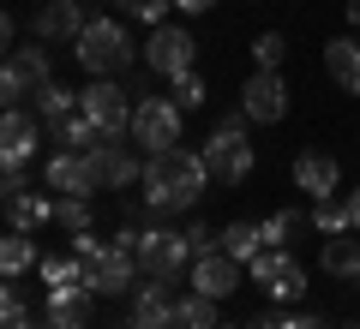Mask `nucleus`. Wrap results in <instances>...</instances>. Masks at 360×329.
<instances>
[{
  "mask_svg": "<svg viewBox=\"0 0 360 329\" xmlns=\"http://www.w3.org/2000/svg\"><path fill=\"white\" fill-rule=\"evenodd\" d=\"M42 138H49L42 114H30V108H6V120H0V162H6V174H25V162L37 156Z\"/></svg>",
  "mask_w": 360,
  "mask_h": 329,
  "instance_id": "10",
  "label": "nucleus"
},
{
  "mask_svg": "<svg viewBox=\"0 0 360 329\" xmlns=\"http://www.w3.org/2000/svg\"><path fill=\"white\" fill-rule=\"evenodd\" d=\"M217 329H234V323H217Z\"/></svg>",
  "mask_w": 360,
  "mask_h": 329,
  "instance_id": "42",
  "label": "nucleus"
},
{
  "mask_svg": "<svg viewBox=\"0 0 360 329\" xmlns=\"http://www.w3.org/2000/svg\"><path fill=\"white\" fill-rule=\"evenodd\" d=\"M0 329H37V317H30L18 281H6V288H0Z\"/></svg>",
  "mask_w": 360,
  "mask_h": 329,
  "instance_id": "30",
  "label": "nucleus"
},
{
  "mask_svg": "<svg viewBox=\"0 0 360 329\" xmlns=\"http://www.w3.org/2000/svg\"><path fill=\"white\" fill-rule=\"evenodd\" d=\"M186 246H193V257H198V252H210V246H217V234H210L205 222H186Z\"/></svg>",
  "mask_w": 360,
  "mask_h": 329,
  "instance_id": "37",
  "label": "nucleus"
},
{
  "mask_svg": "<svg viewBox=\"0 0 360 329\" xmlns=\"http://www.w3.org/2000/svg\"><path fill=\"white\" fill-rule=\"evenodd\" d=\"M90 329H96V323H90Z\"/></svg>",
  "mask_w": 360,
  "mask_h": 329,
  "instance_id": "44",
  "label": "nucleus"
},
{
  "mask_svg": "<svg viewBox=\"0 0 360 329\" xmlns=\"http://www.w3.org/2000/svg\"><path fill=\"white\" fill-rule=\"evenodd\" d=\"M193 30H180V25H150V42H144V66L162 78H180V72H193Z\"/></svg>",
  "mask_w": 360,
  "mask_h": 329,
  "instance_id": "11",
  "label": "nucleus"
},
{
  "mask_svg": "<svg viewBox=\"0 0 360 329\" xmlns=\"http://www.w3.org/2000/svg\"><path fill=\"white\" fill-rule=\"evenodd\" d=\"M348 25H354V30H360V0H348Z\"/></svg>",
  "mask_w": 360,
  "mask_h": 329,
  "instance_id": "41",
  "label": "nucleus"
},
{
  "mask_svg": "<svg viewBox=\"0 0 360 329\" xmlns=\"http://www.w3.org/2000/svg\"><path fill=\"white\" fill-rule=\"evenodd\" d=\"M132 150H139V144H127V138H96V144H90V168H96V186L127 192L132 180H144V162H139Z\"/></svg>",
  "mask_w": 360,
  "mask_h": 329,
  "instance_id": "14",
  "label": "nucleus"
},
{
  "mask_svg": "<svg viewBox=\"0 0 360 329\" xmlns=\"http://www.w3.org/2000/svg\"><path fill=\"white\" fill-rule=\"evenodd\" d=\"M205 96H210V90H205V78H198V72H180V78H174V102L186 108V114L205 108Z\"/></svg>",
  "mask_w": 360,
  "mask_h": 329,
  "instance_id": "36",
  "label": "nucleus"
},
{
  "mask_svg": "<svg viewBox=\"0 0 360 329\" xmlns=\"http://www.w3.org/2000/svg\"><path fill=\"white\" fill-rule=\"evenodd\" d=\"M132 96H139V90H120L115 78H90V84L78 90V108L96 120L103 138H132V108H139Z\"/></svg>",
  "mask_w": 360,
  "mask_h": 329,
  "instance_id": "5",
  "label": "nucleus"
},
{
  "mask_svg": "<svg viewBox=\"0 0 360 329\" xmlns=\"http://www.w3.org/2000/svg\"><path fill=\"white\" fill-rule=\"evenodd\" d=\"M84 276H90V288L103 293V300H127V293L139 288V276H144V269H139V257H132L127 246H115V240H108L103 252H96V257L84 264Z\"/></svg>",
  "mask_w": 360,
  "mask_h": 329,
  "instance_id": "9",
  "label": "nucleus"
},
{
  "mask_svg": "<svg viewBox=\"0 0 360 329\" xmlns=\"http://www.w3.org/2000/svg\"><path fill=\"white\" fill-rule=\"evenodd\" d=\"M49 138L60 144V150H90V144L103 138V132H96V120H90L84 108H72V114H60V120H49Z\"/></svg>",
  "mask_w": 360,
  "mask_h": 329,
  "instance_id": "24",
  "label": "nucleus"
},
{
  "mask_svg": "<svg viewBox=\"0 0 360 329\" xmlns=\"http://www.w3.org/2000/svg\"><path fill=\"white\" fill-rule=\"evenodd\" d=\"M240 257H229L222 246H210V252L193 257V269H186V281H193V293H205V300H234L240 293Z\"/></svg>",
  "mask_w": 360,
  "mask_h": 329,
  "instance_id": "12",
  "label": "nucleus"
},
{
  "mask_svg": "<svg viewBox=\"0 0 360 329\" xmlns=\"http://www.w3.org/2000/svg\"><path fill=\"white\" fill-rule=\"evenodd\" d=\"M37 276H42V288H72V281H84V257L78 252H66V257H42L37 264Z\"/></svg>",
  "mask_w": 360,
  "mask_h": 329,
  "instance_id": "28",
  "label": "nucleus"
},
{
  "mask_svg": "<svg viewBox=\"0 0 360 329\" xmlns=\"http://www.w3.org/2000/svg\"><path fill=\"white\" fill-rule=\"evenodd\" d=\"M217 305H222V300H205V293H180V305H174V329H217V323H222Z\"/></svg>",
  "mask_w": 360,
  "mask_h": 329,
  "instance_id": "26",
  "label": "nucleus"
},
{
  "mask_svg": "<svg viewBox=\"0 0 360 329\" xmlns=\"http://www.w3.org/2000/svg\"><path fill=\"white\" fill-rule=\"evenodd\" d=\"M0 203H6V228H18V234H37V228L54 222V198H42L37 186H25V174H6Z\"/></svg>",
  "mask_w": 360,
  "mask_h": 329,
  "instance_id": "17",
  "label": "nucleus"
},
{
  "mask_svg": "<svg viewBox=\"0 0 360 329\" xmlns=\"http://www.w3.org/2000/svg\"><path fill=\"white\" fill-rule=\"evenodd\" d=\"M96 300H103V293L90 288V276H84V281H72V288H54V293H49V305H42V323H37V329H90V311H96Z\"/></svg>",
  "mask_w": 360,
  "mask_h": 329,
  "instance_id": "16",
  "label": "nucleus"
},
{
  "mask_svg": "<svg viewBox=\"0 0 360 329\" xmlns=\"http://www.w3.org/2000/svg\"><path fill=\"white\" fill-rule=\"evenodd\" d=\"M324 72L348 96H360V42H324Z\"/></svg>",
  "mask_w": 360,
  "mask_h": 329,
  "instance_id": "21",
  "label": "nucleus"
},
{
  "mask_svg": "<svg viewBox=\"0 0 360 329\" xmlns=\"http://www.w3.org/2000/svg\"><path fill=\"white\" fill-rule=\"evenodd\" d=\"M115 246H127V252L139 257V269L156 276V281H180L186 269H193L186 228H168V222H127V228L115 234Z\"/></svg>",
  "mask_w": 360,
  "mask_h": 329,
  "instance_id": "2",
  "label": "nucleus"
},
{
  "mask_svg": "<svg viewBox=\"0 0 360 329\" xmlns=\"http://www.w3.org/2000/svg\"><path fill=\"white\" fill-rule=\"evenodd\" d=\"M324 276L336 281H360V234H336V240H324Z\"/></svg>",
  "mask_w": 360,
  "mask_h": 329,
  "instance_id": "22",
  "label": "nucleus"
},
{
  "mask_svg": "<svg viewBox=\"0 0 360 329\" xmlns=\"http://www.w3.org/2000/svg\"><path fill=\"white\" fill-rule=\"evenodd\" d=\"M127 329H139V323H127Z\"/></svg>",
  "mask_w": 360,
  "mask_h": 329,
  "instance_id": "43",
  "label": "nucleus"
},
{
  "mask_svg": "<svg viewBox=\"0 0 360 329\" xmlns=\"http://www.w3.org/2000/svg\"><path fill=\"white\" fill-rule=\"evenodd\" d=\"M180 120H186V108H180L174 96H150V90H139V108H132V144H139L144 156L174 150V144H180Z\"/></svg>",
  "mask_w": 360,
  "mask_h": 329,
  "instance_id": "4",
  "label": "nucleus"
},
{
  "mask_svg": "<svg viewBox=\"0 0 360 329\" xmlns=\"http://www.w3.org/2000/svg\"><path fill=\"white\" fill-rule=\"evenodd\" d=\"M78 108V90H66L60 78H49V84L37 90V114H42V126H49V120H60V114H72Z\"/></svg>",
  "mask_w": 360,
  "mask_h": 329,
  "instance_id": "29",
  "label": "nucleus"
},
{
  "mask_svg": "<svg viewBox=\"0 0 360 329\" xmlns=\"http://www.w3.org/2000/svg\"><path fill=\"white\" fill-rule=\"evenodd\" d=\"M42 257H37V234H18V228H6V240H0V276L6 281H18L25 269H37Z\"/></svg>",
  "mask_w": 360,
  "mask_h": 329,
  "instance_id": "23",
  "label": "nucleus"
},
{
  "mask_svg": "<svg viewBox=\"0 0 360 329\" xmlns=\"http://www.w3.org/2000/svg\"><path fill=\"white\" fill-rule=\"evenodd\" d=\"M174 305H180L174 281L144 276L139 288L127 293V323H139V329H174Z\"/></svg>",
  "mask_w": 360,
  "mask_h": 329,
  "instance_id": "13",
  "label": "nucleus"
},
{
  "mask_svg": "<svg viewBox=\"0 0 360 329\" xmlns=\"http://www.w3.org/2000/svg\"><path fill=\"white\" fill-rule=\"evenodd\" d=\"M115 13H127V18H139V25H168V6L174 0H108Z\"/></svg>",
  "mask_w": 360,
  "mask_h": 329,
  "instance_id": "32",
  "label": "nucleus"
},
{
  "mask_svg": "<svg viewBox=\"0 0 360 329\" xmlns=\"http://www.w3.org/2000/svg\"><path fill=\"white\" fill-rule=\"evenodd\" d=\"M54 222L66 234H90V198H54Z\"/></svg>",
  "mask_w": 360,
  "mask_h": 329,
  "instance_id": "31",
  "label": "nucleus"
},
{
  "mask_svg": "<svg viewBox=\"0 0 360 329\" xmlns=\"http://www.w3.org/2000/svg\"><path fill=\"white\" fill-rule=\"evenodd\" d=\"M295 186L307 192V198H336V192H342V162H336L330 150H300L295 156Z\"/></svg>",
  "mask_w": 360,
  "mask_h": 329,
  "instance_id": "19",
  "label": "nucleus"
},
{
  "mask_svg": "<svg viewBox=\"0 0 360 329\" xmlns=\"http://www.w3.org/2000/svg\"><path fill=\"white\" fill-rule=\"evenodd\" d=\"M252 60H258V72H283V60H288V42L276 36V30H264V36L252 42Z\"/></svg>",
  "mask_w": 360,
  "mask_h": 329,
  "instance_id": "34",
  "label": "nucleus"
},
{
  "mask_svg": "<svg viewBox=\"0 0 360 329\" xmlns=\"http://www.w3.org/2000/svg\"><path fill=\"white\" fill-rule=\"evenodd\" d=\"M42 186L54 198H90L96 192V168H90V150H54L42 162Z\"/></svg>",
  "mask_w": 360,
  "mask_h": 329,
  "instance_id": "15",
  "label": "nucleus"
},
{
  "mask_svg": "<svg viewBox=\"0 0 360 329\" xmlns=\"http://www.w3.org/2000/svg\"><path fill=\"white\" fill-rule=\"evenodd\" d=\"M312 228H319V240H336V234H348L354 222H348V198H312Z\"/></svg>",
  "mask_w": 360,
  "mask_h": 329,
  "instance_id": "25",
  "label": "nucleus"
},
{
  "mask_svg": "<svg viewBox=\"0 0 360 329\" xmlns=\"http://www.w3.org/2000/svg\"><path fill=\"white\" fill-rule=\"evenodd\" d=\"M246 269H252V281L270 293V300H283V305H295L300 293H307V264H300L288 246H264Z\"/></svg>",
  "mask_w": 360,
  "mask_h": 329,
  "instance_id": "6",
  "label": "nucleus"
},
{
  "mask_svg": "<svg viewBox=\"0 0 360 329\" xmlns=\"http://www.w3.org/2000/svg\"><path fill=\"white\" fill-rule=\"evenodd\" d=\"M54 78V60L49 48H13V60H6V72H0V102L6 108H25V102H37V90Z\"/></svg>",
  "mask_w": 360,
  "mask_h": 329,
  "instance_id": "7",
  "label": "nucleus"
},
{
  "mask_svg": "<svg viewBox=\"0 0 360 329\" xmlns=\"http://www.w3.org/2000/svg\"><path fill=\"white\" fill-rule=\"evenodd\" d=\"M72 60L84 66L90 78H115L132 66V36L120 30V18H90L84 36L72 42Z\"/></svg>",
  "mask_w": 360,
  "mask_h": 329,
  "instance_id": "3",
  "label": "nucleus"
},
{
  "mask_svg": "<svg viewBox=\"0 0 360 329\" xmlns=\"http://www.w3.org/2000/svg\"><path fill=\"white\" fill-rule=\"evenodd\" d=\"M295 228H300V215L295 210H276V215L258 222V240H264V246H288V240H295Z\"/></svg>",
  "mask_w": 360,
  "mask_h": 329,
  "instance_id": "33",
  "label": "nucleus"
},
{
  "mask_svg": "<svg viewBox=\"0 0 360 329\" xmlns=\"http://www.w3.org/2000/svg\"><path fill=\"white\" fill-rule=\"evenodd\" d=\"M84 6L78 0H42V13H37V42H78L84 36Z\"/></svg>",
  "mask_w": 360,
  "mask_h": 329,
  "instance_id": "20",
  "label": "nucleus"
},
{
  "mask_svg": "<svg viewBox=\"0 0 360 329\" xmlns=\"http://www.w3.org/2000/svg\"><path fill=\"white\" fill-rule=\"evenodd\" d=\"M217 246L229 257H240V264H252L258 252H264V240H258V222H229V228L217 234Z\"/></svg>",
  "mask_w": 360,
  "mask_h": 329,
  "instance_id": "27",
  "label": "nucleus"
},
{
  "mask_svg": "<svg viewBox=\"0 0 360 329\" xmlns=\"http://www.w3.org/2000/svg\"><path fill=\"white\" fill-rule=\"evenodd\" d=\"M348 222H354V234H360V192H348Z\"/></svg>",
  "mask_w": 360,
  "mask_h": 329,
  "instance_id": "40",
  "label": "nucleus"
},
{
  "mask_svg": "<svg viewBox=\"0 0 360 329\" xmlns=\"http://www.w3.org/2000/svg\"><path fill=\"white\" fill-rule=\"evenodd\" d=\"M246 329H324V317H312V311H264Z\"/></svg>",
  "mask_w": 360,
  "mask_h": 329,
  "instance_id": "35",
  "label": "nucleus"
},
{
  "mask_svg": "<svg viewBox=\"0 0 360 329\" xmlns=\"http://www.w3.org/2000/svg\"><path fill=\"white\" fill-rule=\"evenodd\" d=\"M144 210L150 215H180V210H193L198 198H205V186H210V168H205V156H193V150H156V156H144Z\"/></svg>",
  "mask_w": 360,
  "mask_h": 329,
  "instance_id": "1",
  "label": "nucleus"
},
{
  "mask_svg": "<svg viewBox=\"0 0 360 329\" xmlns=\"http://www.w3.org/2000/svg\"><path fill=\"white\" fill-rule=\"evenodd\" d=\"M174 6H180V13H186V18H198V13H210L217 0H174Z\"/></svg>",
  "mask_w": 360,
  "mask_h": 329,
  "instance_id": "39",
  "label": "nucleus"
},
{
  "mask_svg": "<svg viewBox=\"0 0 360 329\" xmlns=\"http://www.w3.org/2000/svg\"><path fill=\"white\" fill-rule=\"evenodd\" d=\"M103 246H108V240H96V234H72V252L84 257V264H90V257H96V252H103Z\"/></svg>",
  "mask_w": 360,
  "mask_h": 329,
  "instance_id": "38",
  "label": "nucleus"
},
{
  "mask_svg": "<svg viewBox=\"0 0 360 329\" xmlns=\"http://www.w3.org/2000/svg\"><path fill=\"white\" fill-rule=\"evenodd\" d=\"M205 168H210V180H222V186H240L246 174H252V144H246V132L240 126H222L217 120V132L205 138Z\"/></svg>",
  "mask_w": 360,
  "mask_h": 329,
  "instance_id": "8",
  "label": "nucleus"
},
{
  "mask_svg": "<svg viewBox=\"0 0 360 329\" xmlns=\"http://www.w3.org/2000/svg\"><path fill=\"white\" fill-rule=\"evenodd\" d=\"M240 108L252 114V126H276V120L288 114V84L283 72H252L240 84Z\"/></svg>",
  "mask_w": 360,
  "mask_h": 329,
  "instance_id": "18",
  "label": "nucleus"
}]
</instances>
